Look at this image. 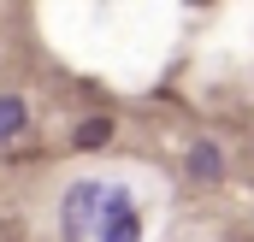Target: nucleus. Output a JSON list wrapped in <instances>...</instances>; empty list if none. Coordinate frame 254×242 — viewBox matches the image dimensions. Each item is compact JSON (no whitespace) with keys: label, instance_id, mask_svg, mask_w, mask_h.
I'll use <instances>...</instances> for the list:
<instances>
[{"label":"nucleus","instance_id":"7ed1b4c3","mask_svg":"<svg viewBox=\"0 0 254 242\" xmlns=\"http://www.w3.org/2000/svg\"><path fill=\"white\" fill-rule=\"evenodd\" d=\"M219 172H225V154H219L213 142H195V148H190V178L213 183V178H219Z\"/></svg>","mask_w":254,"mask_h":242},{"label":"nucleus","instance_id":"f257e3e1","mask_svg":"<svg viewBox=\"0 0 254 242\" xmlns=\"http://www.w3.org/2000/svg\"><path fill=\"white\" fill-rule=\"evenodd\" d=\"M101 242H142L130 195H101Z\"/></svg>","mask_w":254,"mask_h":242},{"label":"nucleus","instance_id":"f03ea898","mask_svg":"<svg viewBox=\"0 0 254 242\" xmlns=\"http://www.w3.org/2000/svg\"><path fill=\"white\" fill-rule=\"evenodd\" d=\"M95 207H101V189H95V183H77V189L65 195V242H83V225H89Z\"/></svg>","mask_w":254,"mask_h":242},{"label":"nucleus","instance_id":"39448f33","mask_svg":"<svg viewBox=\"0 0 254 242\" xmlns=\"http://www.w3.org/2000/svg\"><path fill=\"white\" fill-rule=\"evenodd\" d=\"M24 124H30L24 101H18V95H0V142H12V136H18Z\"/></svg>","mask_w":254,"mask_h":242},{"label":"nucleus","instance_id":"20e7f679","mask_svg":"<svg viewBox=\"0 0 254 242\" xmlns=\"http://www.w3.org/2000/svg\"><path fill=\"white\" fill-rule=\"evenodd\" d=\"M71 142H77V148H107V142H113V119H101V113H95V119H83Z\"/></svg>","mask_w":254,"mask_h":242}]
</instances>
